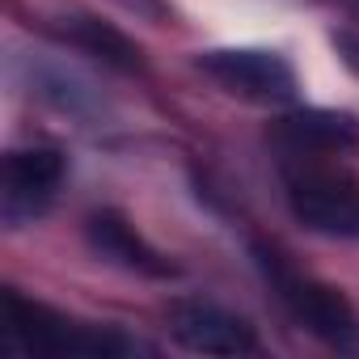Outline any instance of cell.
<instances>
[{
	"label": "cell",
	"mask_w": 359,
	"mask_h": 359,
	"mask_svg": "<svg viewBox=\"0 0 359 359\" xmlns=\"http://www.w3.org/2000/svg\"><path fill=\"white\" fill-rule=\"evenodd\" d=\"M195 68L241 102L292 106L300 97V76L292 60L271 47H212L195 55Z\"/></svg>",
	"instance_id": "3957f363"
},
{
	"label": "cell",
	"mask_w": 359,
	"mask_h": 359,
	"mask_svg": "<svg viewBox=\"0 0 359 359\" xmlns=\"http://www.w3.org/2000/svg\"><path fill=\"white\" fill-rule=\"evenodd\" d=\"M30 93L72 118H93L102 110V93L93 89V81L85 72H76L64 60H34L30 68Z\"/></svg>",
	"instance_id": "30bf717a"
},
{
	"label": "cell",
	"mask_w": 359,
	"mask_h": 359,
	"mask_svg": "<svg viewBox=\"0 0 359 359\" xmlns=\"http://www.w3.org/2000/svg\"><path fill=\"white\" fill-rule=\"evenodd\" d=\"M55 34H60L72 51L93 55V60H102V64L114 68V72H144V51H140V43L127 39L118 26L102 22V18L64 13V18H55Z\"/></svg>",
	"instance_id": "9c48e42d"
},
{
	"label": "cell",
	"mask_w": 359,
	"mask_h": 359,
	"mask_svg": "<svg viewBox=\"0 0 359 359\" xmlns=\"http://www.w3.org/2000/svg\"><path fill=\"white\" fill-rule=\"evenodd\" d=\"M275 144L296 161H330V156H359V114L304 106L287 110L275 123Z\"/></svg>",
	"instance_id": "52a82bcc"
},
{
	"label": "cell",
	"mask_w": 359,
	"mask_h": 359,
	"mask_svg": "<svg viewBox=\"0 0 359 359\" xmlns=\"http://www.w3.org/2000/svg\"><path fill=\"white\" fill-rule=\"evenodd\" d=\"M64 177H68V161L60 148L47 144L13 148L5 156V169H0V224L18 233L43 220L64 191Z\"/></svg>",
	"instance_id": "5b68a950"
},
{
	"label": "cell",
	"mask_w": 359,
	"mask_h": 359,
	"mask_svg": "<svg viewBox=\"0 0 359 359\" xmlns=\"http://www.w3.org/2000/svg\"><path fill=\"white\" fill-rule=\"evenodd\" d=\"M5 313V351L18 355H85V359H114V355H135L148 351L144 342L110 330V325H93V321H76L60 309H47L39 300H26L22 292H5L0 300Z\"/></svg>",
	"instance_id": "6da1fadb"
},
{
	"label": "cell",
	"mask_w": 359,
	"mask_h": 359,
	"mask_svg": "<svg viewBox=\"0 0 359 359\" xmlns=\"http://www.w3.org/2000/svg\"><path fill=\"white\" fill-rule=\"evenodd\" d=\"M85 241H89V250L97 258H106L110 266H123L131 275H144V279H173L177 275V266L123 212H110V208L93 212L85 220Z\"/></svg>",
	"instance_id": "ba28073f"
},
{
	"label": "cell",
	"mask_w": 359,
	"mask_h": 359,
	"mask_svg": "<svg viewBox=\"0 0 359 359\" xmlns=\"http://www.w3.org/2000/svg\"><path fill=\"white\" fill-rule=\"evenodd\" d=\"M258 258V271L262 279L271 283V292L279 296V304L313 334L321 338L325 346H338V351H359V313L355 304L342 296V287L300 271L292 258H283L279 250H266L258 245L254 250Z\"/></svg>",
	"instance_id": "7a4b0ae2"
},
{
	"label": "cell",
	"mask_w": 359,
	"mask_h": 359,
	"mask_svg": "<svg viewBox=\"0 0 359 359\" xmlns=\"http://www.w3.org/2000/svg\"><path fill=\"white\" fill-rule=\"evenodd\" d=\"M330 47H334L338 60L359 76V26H338V30L330 34Z\"/></svg>",
	"instance_id": "8fae6325"
},
{
	"label": "cell",
	"mask_w": 359,
	"mask_h": 359,
	"mask_svg": "<svg viewBox=\"0 0 359 359\" xmlns=\"http://www.w3.org/2000/svg\"><path fill=\"white\" fill-rule=\"evenodd\" d=\"M114 5H123L127 13H135V18H144V22H152V26H165L169 22V0H114Z\"/></svg>",
	"instance_id": "7c38bea8"
},
{
	"label": "cell",
	"mask_w": 359,
	"mask_h": 359,
	"mask_svg": "<svg viewBox=\"0 0 359 359\" xmlns=\"http://www.w3.org/2000/svg\"><path fill=\"white\" fill-rule=\"evenodd\" d=\"M165 321H169V338L195 355H254L262 346L258 330L241 313H233L216 300H199V296L173 300Z\"/></svg>",
	"instance_id": "8992f818"
},
{
	"label": "cell",
	"mask_w": 359,
	"mask_h": 359,
	"mask_svg": "<svg viewBox=\"0 0 359 359\" xmlns=\"http://www.w3.org/2000/svg\"><path fill=\"white\" fill-rule=\"evenodd\" d=\"M283 195L292 216L321 237L359 241V177L321 169L313 161H300L283 177Z\"/></svg>",
	"instance_id": "277c9868"
}]
</instances>
